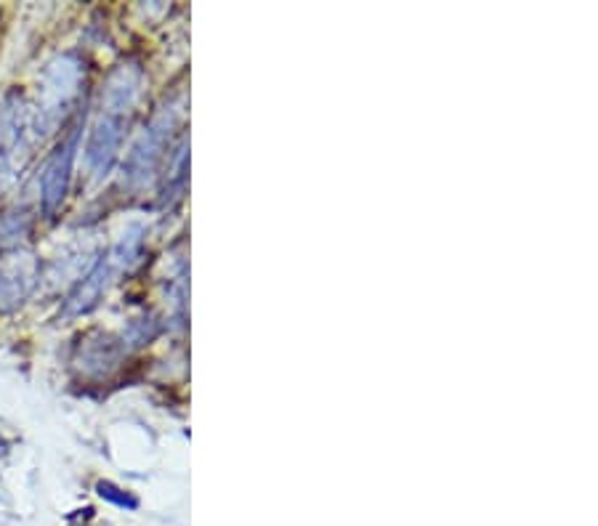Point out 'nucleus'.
Wrapping results in <instances>:
<instances>
[{"instance_id":"obj_1","label":"nucleus","mask_w":598,"mask_h":526,"mask_svg":"<svg viewBox=\"0 0 598 526\" xmlns=\"http://www.w3.org/2000/svg\"><path fill=\"white\" fill-rule=\"evenodd\" d=\"M85 66L80 62L78 53H62L43 70L40 78V104L32 115V128H35V138H43L62 123L64 112L75 102L80 93V83H83Z\"/></svg>"},{"instance_id":"obj_6","label":"nucleus","mask_w":598,"mask_h":526,"mask_svg":"<svg viewBox=\"0 0 598 526\" xmlns=\"http://www.w3.org/2000/svg\"><path fill=\"white\" fill-rule=\"evenodd\" d=\"M131 112L123 110H110V106H102V117L93 125L89 146H85V163L93 171V176L102 178L112 171L115 165L120 144H123V133L125 125H128Z\"/></svg>"},{"instance_id":"obj_5","label":"nucleus","mask_w":598,"mask_h":526,"mask_svg":"<svg viewBox=\"0 0 598 526\" xmlns=\"http://www.w3.org/2000/svg\"><path fill=\"white\" fill-rule=\"evenodd\" d=\"M85 115L72 125V131L62 138V144L53 149V155L45 159L43 182H40V205H43L45 216H53L66 199L72 182V168H75V157L80 149V136H83Z\"/></svg>"},{"instance_id":"obj_4","label":"nucleus","mask_w":598,"mask_h":526,"mask_svg":"<svg viewBox=\"0 0 598 526\" xmlns=\"http://www.w3.org/2000/svg\"><path fill=\"white\" fill-rule=\"evenodd\" d=\"M173 125H176V110H173V106H163V110L152 117V123L146 125L142 136H138V142L133 144L131 155L125 157V165H123L125 184L142 186L150 182L152 173H155L157 168L159 157H163L165 144H168Z\"/></svg>"},{"instance_id":"obj_8","label":"nucleus","mask_w":598,"mask_h":526,"mask_svg":"<svg viewBox=\"0 0 598 526\" xmlns=\"http://www.w3.org/2000/svg\"><path fill=\"white\" fill-rule=\"evenodd\" d=\"M27 231H30V216L24 210L0 213V248H17Z\"/></svg>"},{"instance_id":"obj_9","label":"nucleus","mask_w":598,"mask_h":526,"mask_svg":"<svg viewBox=\"0 0 598 526\" xmlns=\"http://www.w3.org/2000/svg\"><path fill=\"white\" fill-rule=\"evenodd\" d=\"M96 492H99V497H102V501L115 503V505H120V508H136V505H138L136 497H131L128 492L115 487L112 482H99Z\"/></svg>"},{"instance_id":"obj_2","label":"nucleus","mask_w":598,"mask_h":526,"mask_svg":"<svg viewBox=\"0 0 598 526\" xmlns=\"http://www.w3.org/2000/svg\"><path fill=\"white\" fill-rule=\"evenodd\" d=\"M32 138V110L19 91L6 93L0 102V195L17 184L30 157Z\"/></svg>"},{"instance_id":"obj_7","label":"nucleus","mask_w":598,"mask_h":526,"mask_svg":"<svg viewBox=\"0 0 598 526\" xmlns=\"http://www.w3.org/2000/svg\"><path fill=\"white\" fill-rule=\"evenodd\" d=\"M117 266L112 264L110 256H102L93 269L78 282V288L66 296L64 301V317H80L89 314L91 309H96V303L102 301V296L110 288L112 277H115Z\"/></svg>"},{"instance_id":"obj_3","label":"nucleus","mask_w":598,"mask_h":526,"mask_svg":"<svg viewBox=\"0 0 598 526\" xmlns=\"http://www.w3.org/2000/svg\"><path fill=\"white\" fill-rule=\"evenodd\" d=\"M40 285V258L30 248H6L0 252V311L22 309Z\"/></svg>"}]
</instances>
